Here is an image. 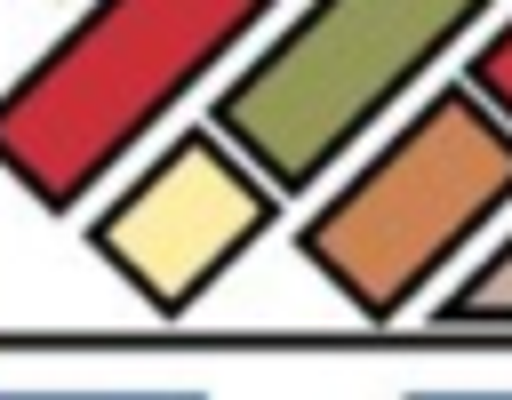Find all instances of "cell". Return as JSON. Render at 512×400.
Instances as JSON below:
<instances>
[]
</instances>
